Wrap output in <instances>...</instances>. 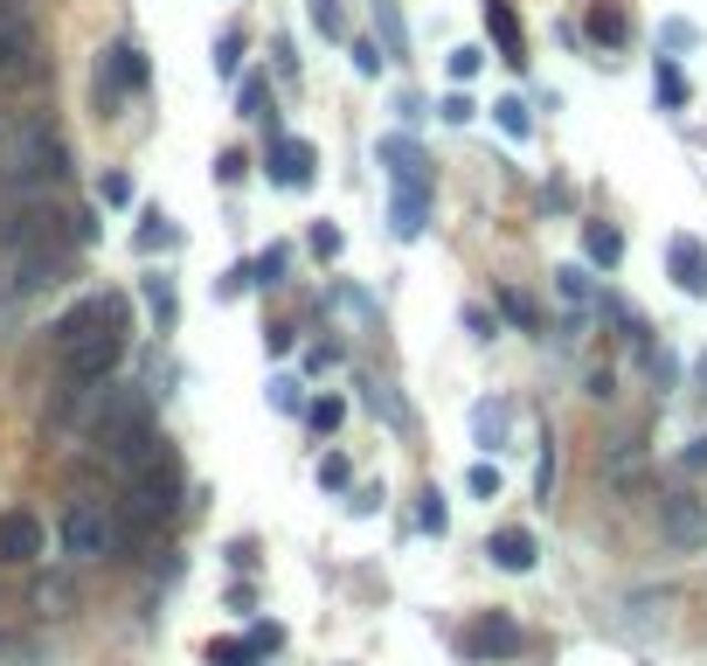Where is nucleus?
<instances>
[{"label":"nucleus","instance_id":"f257e3e1","mask_svg":"<svg viewBox=\"0 0 707 666\" xmlns=\"http://www.w3.org/2000/svg\"><path fill=\"white\" fill-rule=\"evenodd\" d=\"M49 181H63V139L42 118L0 125V188L21 195V188H49Z\"/></svg>","mask_w":707,"mask_h":666},{"label":"nucleus","instance_id":"f03ea898","mask_svg":"<svg viewBox=\"0 0 707 666\" xmlns=\"http://www.w3.org/2000/svg\"><path fill=\"white\" fill-rule=\"evenodd\" d=\"M118 354H125V320H104L91 333H76L70 347H56V368H63L70 389H84V382H104L118 368Z\"/></svg>","mask_w":707,"mask_h":666},{"label":"nucleus","instance_id":"7ed1b4c3","mask_svg":"<svg viewBox=\"0 0 707 666\" xmlns=\"http://www.w3.org/2000/svg\"><path fill=\"white\" fill-rule=\"evenodd\" d=\"M63 555L70 562H97V555H118V521L104 500H70L63 507Z\"/></svg>","mask_w":707,"mask_h":666},{"label":"nucleus","instance_id":"20e7f679","mask_svg":"<svg viewBox=\"0 0 707 666\" xmlns=\"http://www.w3.org/2000/svg\"><path fill=\"white\" fill-rule=\"evenodd\" d=\"M139 91H146V49L139 42H112L104 63H97V105L112 112L118 97H139Z\"/></svg>","mask_w":707,"mask_h":666},{"label":"nucleus","instance_id":"39448f33","mask_svg":"<svg viewBox=\"0 0 707 666\" xmlns=\"http://www.w3.org/2000/svg\"><path fill=\"white\" fill-rule=\"evenodd\" d=\"M174 500H180L174 458H153V466L133 472V514H139V521H167V514H174Z\"/></svg>","mask_w":707,"mask_h":666},{"label":"nucleus","instance_id":"423d86ee","mask_svg":"<svg viewBox=\"0 0 707 666\" xmlns=\"http://www.w3.org/2000/svg\"><path fill=\"white\" fill-rule=\"evenodd\" d=\"M133 430H146V396L139 389H104L97 417H91V438L97 445H118V438H133Z\"/></svg>","mask_w":707,"mask_h":666},{"label":"nucleus","instance_id":"0eeeda50","mask_svg":"<svg viewBox=\"0 0 707 666\" xmlns=\"http://www.w3.org/2000/svg\"><path fill=\"white\" fill-rule=\"evenodd\" d=\"M21 76H35V21H29V8L0 14V84H21Z\"/></svg>","mask_w":707,"mask_h":666},{"label":"nucleus","instance_id":"6e6552de","mask_svg":"<svg viewBox=\"0 0 707 666\" xmlns=\"http://www.w3.org/2000/svg\"><path fill=\"white\" fill-rule=\"evenodd\" d=\"M312 167H320L312 139H271L264 146V174H271L278 188H312Z\"/></svg>","mask_w":707,"mask_h":666},{"label":"nucleus","instance_id":"1a4fd4ad","mask_svg":"<svg viewBox=\"0 0 707 666\" xmlns=\"http://www.w3.org/2000/svg\"><path fill=\"white\" fill-rule=\"evenodd\" d=\"M659 528H666L673 549H700V542H707V507H700L694 493H666V500H659Z\"/></svg>","mask_w":707,"mask_h":666},{"label":"nucleus","instance_id":"9d476101","mask_svg":"<svg viewBox=\"0 0 707 666\" xmlns=\"http://www.w3.org/2000/svg\"><path fill=\"white\" fill-rule=\"evenodd\" d=\"M465 653L471 659H513L520 653V625L507 618V611H486V618L465 632Z\"/></svg>","mask_w":707,"mask_h":666},{"label":"nucleus","instance_id":"9b49d317","mask_svg":"<svg viewBox=\"0 0 707 666\" xmlns=\"http://www.w3.org/2000/svg\"><path fill=\"white\" fill-rule=\"evenodd\" d=\"M382 167H388V181H396V188H430V160H424V146H416L409 133H388L382 139Z\"/></svg>","mask_w":707,"mask_h":666},{"label":"nucleus","instance_id":"f8f14e48","mask_svg":"<svg viewBox=\"0 0 707 666\" xmlns=\"http://www.w3.org/2000/svg\"><path fill=\"white\" fill-rule=\"evenodd\" d=\"M42 555V521L29 507H8L0 514V562H35Z\"/></svg>","mask_w":707,"mask_h":666},{"label":"nucleus","instance_id":"ddd939ff","mask_svg":"<svg viewBox=\"0 0 707 666\" xmlns=\"http://www.w3.org/2000/svg\"><path fill=\"white\" fill-rule=\"evenodd\" d=\"M666 271H673V285H679V292L707 299V250H700L694 237H673V243H666Z\"/></svg>","mask_w":707,"mask_h":666},{"label":"nucleus","instance_id":"4468645a","mask_svg":"<svg viewBox=\"0 0 707 666\" xmlns=\"http://www.w3.org/2000/svg\"><path fill=\"white\" fill-rule=\"evenodd\" d=\"M486 29L492 42H500V63H528V35H520V14H513V0H486Z\"/></svg>","mask_w":707,"mask_h":666},{"label":"nucleus","instance_id":"2eb2a0df","mask_svg":"<svg viewBox=\"0 0 707 666\" xmlns=\"http://www.w3.org/2000/svg\"><path fill=\"white\" fill-rule=\"evenodd\" d=\"M424 222H430V188H396V201H388V229H396L403 243H416Z\"/></svg>","mask_w":707,"mask_h":666},{"label":"nucleus","instance_id":"dca6fc26","mask_svg":"<svg viewBox=\"0 0 707 666\" xmlns=\"http://www.w3.org/2000/svg\"><path fill=\"white\" fill-rule=\"evenodd\" d=\"M486 555L492 562H500V570H534V534L528 528H500V534H492V542H486Z\"/></svg>","mask_w":707,"mask_h":666},{"label":"nucleus","instance_id":"f3484780","mask_svg":"<svg viewBox=\"0 0 707 666\" xmlns=\"http://www.w3.org/2000/svg\"><path fill=\"white\" fill-rule=\"evenodd\" d=\"M583 250H590V264H604V271H611V264L624 258V237H617L611 222H583Z\"/></svg>","mask_w":707,"mask_h":666},{"label":"nucleus","instance_id":"a211bd4d","mask_svg":"<svg viewBox=\"0 0 707 666\" xmlns=\"http://www.w3.org/2000/svg\"><path fill=\"white\" fill-rule=\"evenodd\" d=\"M471 438H479L486 451H500L507 445V403H479V409H471Z\"/></svg>","mask_w":707,"mask_h":666},{"label":"nucleus","instance_id":"6ab92c4d","mask_svg":"<svg viewBox=\"0 0 707 666\" xmlns=\"http://www.w3.org/2000/svg\"><path fill=\"white\" fill-rule=\"evenodd\" d=\"M555 292L575 305V313H583V305L596 299V285H590V271H583V264H562V271H555Z\"/></svg>","mask_w":707,"mask_h":666},{"label":"nucleus","instance_id":"aec40b11","mask_svg":"<svg viewBox=\"0 0 707 666\" xmlns=\"http://www.w3.org/2000/svg\"><path fill=\"white\" fill-rule=\"evenodd\" d=\"M375 21H382V35H388V63H403V49H409V35H403V8H396V0H375Z\"/></svg>","mask_w":707,"mask_h":666},{"label":"nucleus","instance_id":"412c9836","mask_svg":"<svg viewBox=\"0 0 707 666\" xmlns=\"http://www.w3.org/2000/svg\"><path fill=\"white\" fill-rule=\"evenodd\" d=\"M492 118H500L507 139H528V133H534V112L520 105V97H500V105H492Z\"/></svg>","mask_w":707,"mask_h":666},{"label":"nucleus","instance_id":"4be33fe9","mask_svg":"<svg viewBox=\"0 0 707 666\" xmlns=\"http://www.w3.org/2000/svg\"><path fill=\"white\" fill-rule=\"evenodd\" d=\"M133 243H139V250H174V243H180V229H174L160 209H153V216L139 222V237H133Z\"/></svg>","mask_w":707,"mask_h":666},{"label":"nucleus","instance_id":"5701e85b","mask_svg":"<svg viewBox=\"0 0 707 666\" xmlns=\"http://www.w3.org/2000/svg\"><path fill=\"white\" fill-rule=\"evenodd\" d=\"M590 35H596V42H611V49H617L624 35H632V21H624L617 8H590Z\"/></svg>","mask_w":707,"mask_h":666},{"label":"nucleus","instance_id":"b1692460","mask_svg":"<svg viewBox=\"0 0 707 666\" xmlns=\"http://www.w3.org/2000/svg\"><path fill=\"white\" fill-rule=\"evenodd\" d=\"M284 264H292V258H284V250L271 243L264 258H250V285H284Z\"/></svg>","mask_w":707,"mask_h":666},{"label":"nucleus","instance_id":"393cba45","mask_svg":"<svg viewBox=\"0 0 707 666\" xmlns=\"http://www.w3.org/2000/svg\"><path fill=\"white\" fill-rule=\"evenodd\" d=\"M416 528H424V534H444V528H451V507H444L437 486L424 493V507H416Z\"/></svg>","mask_w":707,"mask_h":666},{"label":"nucleus","instance_id":"a878e982","mask_svg":"<svg viewBox=\"0 0 707 666\" xmlns=\"http://www.w3.org/2000/svg\"><path fill=\"white\" fill-rule=\"evenodd\" d=\"M250 659H257L250 638H216V646H208V666H250Z\"/></svg>","mask_w":707,"mask_h":666},{"label":"nucleus","instance_id":"bb28decb","mask_svg":"<svg viewBox=\"0 0 707 666\" xmlns=\"http://www.w3.org/2000/svg\"><path fill=\"white\" fill-rule=\"evenodd\" d=\"M659 105H673V112L687 105V76L673 70V56H659Z\"/></svg>","mask_w":707,"mask_h":666},{"label":"nucleus","instance_id":"cd10ccee","mask_svg":"<svg viewBox=\"0 0 707 666\" xmlns=\"http://www.w3.org/2000/svg\"><path fill=\"white\" fill-rule=\"evenodd\" d=\"M305 14H312V29H320V35H340V29H347L340 0H305Z\"/></svg>","mask_w":707,"mask_h":666},{"label":"nucleus","instance_id":"c85d7f7f","mask_svg":"<svg viewBox=\"0 0 707 666\" xmlns=\"http://www.w3.org/2000/svg\"><path fill=\"white\" fill-rule=\"evenodd\" d=\"M236 63H243V29H222V42H216V76H236Z\"/></svg>","mask_w":707,"mask_h":666},{"label":"nucleus","instance_id":"c756f323","mask_svg":"<svg viewBox=\"0 0 707 666\" xmlns=\"http://www.w3.org/2000/svg\"><path fill=\"white\" fill-rule=\"evenodd\" d=\"M340 417H347V403H340V396H320V403H305V424H312V430H333Z\"/></svg>","mask_w":707,"mask_h":666},{"label":"nucleus","instance_id":"7c9ffc66","mask_svg":"<svg viewBox=\"0 0 707 666\" xmlns=\"http://www.w3.org/2000/svg\"><path fill=\"white\" fill-rule=\"evenodd\" d=\"M146 305L160 313V326H174V285L167 278H146Z\"/></svg>","mask_w":707,"mask_h":666},{"label":"nucleus","instance_id":"2f4dec72","mask_svg":"<svg viewBox=\"0 0 707 666\" xmlns=\"http://www.w3.org/2000/svg\"><path fill=\"white\" fill-rule=\"evenodd\" d=\"M97 201H104V209H125V201H133V181H125V174H104V181H97Z\"/></svg>","mask_w":707,"mask_h":666},{"label":"nucleus","instance_id":"473e14b6","mask_svg":"<svg viewBox=\"0 0 707 666\" xmlns=\"http://www.w3.org/2000/svg\"><path fill=\"white\" fill-rule=\"evenodd\" d=\"M465 486H471L479 500H500V466H471V472H465Z\"/></svg>","mask_w":707,"mask_h":666},{"label":"nucleus","instance_id":"72a5a7b5","mask_svg":"<svg viewBox=\"0 0 707 666\" xmlns=\"http://www.w3.org/2000/svg\"><path fill=\"white\" fill-rule=\"evenodd\" d=\"M500 305H507V320H520V326H541V313H534V299H528V292H500Z\"/></svg>","mask_w":707,"mask_h":666},{"label":"nucleus","instance_id":"f704fd0d","mask_svg":"<svg viewBox=\"0 0 707 666\" xmlns=\"http://www.w3.org/2000/svg\"><path fill=\"white\" fill-rule=\"evenodd\" d=\"M271 403H278V409H305V396H299V375H271Z\"/></svg>","mask_w":707,"mask_h":666},{"label":"nucleus","instance_id":"c9c22d12","mask_svg":"<svg viewBox=\"0 0 707 666\" xmlns=\"http://www.w3.org/2000/svg\"><path fill=\"white\" fill-rule=\"evenodd\" d=\"M479 49H451V76H458V84H471V76H479Z\"/></svg>","mask_w":707,"mask_h":666},{"label":"nucleus","instance_id":"e433bc0d","mask_svg":"<svg viewBox=\"0 0 707 666\" xmlns=\"http://www.w3.org/2000/svg\"><path fill=\"white\" fill-rule=\"evenodd\" d=\"M437 118H444V125H465V118H471V97H465V91H451V97L437 105Z\"/></svg>","mask_w":707,"mask_h":666},{"label":"nucleus","instance_id":"4c0bfd02","mask_svg":"<svg viewBox=\"0 0 707 666\" xmlns=\"http://www.w3.org/2000/svg\"><path fill=\"white\" fill-rule=\"evenodd\" d=\"M312 250H320V258H340V229L333 222H312Z\"/></svg>","mask_w":707,"mask_h":666},{"label":"nucleus","instance_id":"58836bf2","mask_svg":"<svg viewBox=\"0 0 707 666\" xmlns=\"http://www.w3.org/2000/svg\"><path fill=\"white\" fill-rule=\"evenodd\" d=\"M382 63H388V56H382V49H375V42H354V70H361V76H375Z\"/></svg>","mask_w":707,"mask_h":666},{"label":"nucleus","instance_id":"ea45409f","mask_svg":"<svg viewBox=\"0 0 707 666\" xmlns=\"http://www.w3.org/2000/svg\"><path fill=\"white\" fill-rule=\"evenodd\" d=\"M320 486H347V458H340V451L320 458Z\"/></svg>","mask_w":707,"mask_h":666},{"label":"nucleus","instance_id":"a19ab883","mask_svg":"<svg viewBox=\"0 0 707 666\" xmlns=\"http://www.w3.org/2000/svg\"><path fill=\"white\" fill-rule=\"evenodd\" d=\"M236 112H243V118H264V84H243V97H236Z\"/></svg>","mask_w":707,"mask_h":666},{"label":"nucleus","instance_id":"79ce46f5","mask_svg":"<svg viewBox=\"0 0 707 666\" xmlns=\"http://www.w3.org/2000/svg\"><path fill=\"white\" fill-rule=\"evenodd\" d=\"M243 167H250V160H243V153H236V146H229V153H222V160H216V181H243Z\"/></svg>","mask_w":707,"mask_h":666},{"label":"nucleus","instance_id":"37998d69","mask_svg":"<svg viewBox=\"0 0 707 666\" xmlns=\"http://www.w3.org/2000/svg\"><path fill=\"white\" fill-rule=\"evenodd\" d=\"M250 646H257V653H278V646H284V625H257Z\"/></svg>","mask_w":707,"mask_h":666},{"label":"nucleus","instance_id":"c03bdc74","mask_svg":"<svg viewBox=\"0 0 707 666\" xmlns=\"http://www.w3.org/2000/svg\"><path fill=\"white\" fill-rule=\"evenodd\" d=\"M700 35H694V21H666V49H694Z\"/></svg>","mask_w":707,"mask_h":666},{"label":"nucleus","instance_id":"a18cd8bd","mask_svg":"<svg viewBox=\"0 0 707 666\" xmlns=\"http://www.w3.org/2000/svg\"><path fill=\"white\" fill-rule=\"evenodd\" d=\"M396 112H403V118H409V125H416V118H430V105H424V97H409V91H403V97H396Z\"/></svg>","mask_w":707,"mask_h":666},{"label":"nucleus","instance_id":"49530a36","mask_svg":"<svg viewBox=\"0 0 707 666\" xmlns=\"http://www.w3.org/2000/svg\"><path fill=\"white\" fill-rule=\"evenodd\" d=\"M35 604H42V611H49V604H70V583H42Z\"/></svg>","mask_w":707,"mask_h":666},{"label":"nucleus","instance_id":"de8ad7c7","mask_svg":"<svg viewBox=\"0 0 707 666\" xmlns=\"http://www.w3.org/2000/svg\"><path fill=\"white\" fill-rule=\"evenodd\" d=\"M687 466H707V438H694V445H687Z\"/></svg>","mask_w":707,"mask_h":666},{"label":"nucleus","instance_id":"09e8293b","mask_svg":"<svg viewBox=\"0 0 707 666\" xmlns=\"http://www.w3.org/2000/svg\"><path fill=\"white\" fill-rule=\"evenodd\" d=\"M694 375H700V389H707V354H700V362H694Z\"/></svg>","mask_w":707,"mask_h":666}]
</instances>
